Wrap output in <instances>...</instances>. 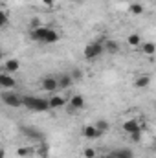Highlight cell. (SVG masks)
<instances>
[{
    "mask_svg": "<svg viewBox=\"0 0 156 158\" xmlns=\"http://www.w3.org/2000/svg\"><path fill=\"white\" fill-rule=\"evenodd\" d=\"M22 103H24V107H28L30 110H37V112H42V110H51L50 101H48V99H44V98L26 96V98H22Z\"/></svg>",
    "mask_w": 156,
    "mask_h": 158,
    "instance_id": "1",
    "label": "cell"
},
{
    "mask_svg": "<svg viewBox=\"0 0 156 158\" xmlns=\"http://www.w3.org/2000/svg\"><path fill=\"white\" fill-rule=\"evenodd\" d=\"M105 37L99 40H96V42H90L86 48H84V59H88V61H94V59H97L99 55H103V52H105V46H103V42H105Z\"/></svg>",
    "mask_w": 156,
    "mask_h": 158,
    "instance_id": "2",
    "label": "cell"
},
{
    "mask_svg": "<svg viewBox=\"0 0 156 158\" xmlns=\"http://www.w3.org/2000/svg\"><path fill=\"white\" fill-rule=\"evenodd\" d=\"M2 101H4V105H7L11 109H18V107L24 105L22 98L17 96V94H13V92H9V90H2Z\"/></svg>",
    "mask_w": 156,
    "mask_h": 158,
    "instance_id": "3",
    "label": "cell"
},
{
    "mask_svg": "<svg viewBox=\"0 0 156 158\" xmlns=\"http://www.w3.org/2000/svg\"><path fill=\"white\" fill-rule=\"evenodd\" d=\"M40 88L44 92H57L59 90V81H57V77L46 76V77L40 79Z\"/></svg>",
    "mask_w": 156,
    "mask_h": 158,
    "instance_id": "4",
    "label": "cell"
},
{
    "mask_svg": "<svg viewBox=\"0 0 156 158\" xmlns=\"http://www.w3.org/2000/svg\"><path fill=\"white\" fill-rule=\"evenodd\" d=\"M48 33H50V28H46V26H40V28H35V30H31V31H30V37H31L33 40L44 42Z\"/></svg>",
    "mask_w": 156,
    "mask_h": 158,
    "instance_id": "5",
    "label": "cell"
},
{
    "mask_svg": "<svg viewBox=\"0 0 156 158\" xmlns=\"http://www.w3.org/2000/svg\"><path fill=\"white\" fill-rule=\"evenodd\" d=\"M83 136L88 138V140H97L101 136V132H99V129L96 125H84L83 127Z\"/></svg>",
    "mask_w": 156,
    "mask_h": 158,
    "instance_id": "6",
    "label": "cell"
},
{
    "mask_svg": "<svg viewBox=\"0 0 156 158\" xmlns=\"http://www.w3.org/2000/svg\"><path fill=\"white\" fill-rule=\"evenodd\" d=\"M123 131L125 132H129V134H132V132H136V131H142V125H140V121L138 119H127V121H123Z\"/></svg>",
    "mask_w": 156,
    "mask_h": 158,
    "instance_id": "7",
    "label": "cell"
},
{
    "mask_svg": "<svg viewBox=\"0 0 156 158\" xmlns=\"http://www.w3.org/2000/svg\"><path fill=\"white\" fill-rule=\"evenodd\" d=\"M84 107V98L83 96H79V94H74L72 98H70V112H74V110H81Z\"/></svg>",
    "mask_w": 156,
    "mask_h": 158,
    "instance_id": "8",
    "label": "cell"
},
{
    "mask_svg": "<svg viewBox=\"0 0 156 158\" xmlns=\"http://www.w3.org/2000/svg\"><path fill=\"white\" fill-rule=\"evenodd\" d=\"M0 86L4 90H11V88H15V79L11 77L7 72H2L0 74Z\"/></svg>",
    "mask_w": 156,
    "mask_h": 158,
    "instance_id": "9",
    "label": "cell"
},
{
    "mask_svg": "<svg viewBox=\"0 0 156 158\" xmlns=\"http://www.w3.org/2000/svg\"><path fill=\"white\" fill-rule=\"evenodd\" d=\"M48 101H50V107H51V109H63L64 103H66V99H64L61 94H51Z\"/></svg>",
    "mask_w": 156,
    "mask_h": 158,
    "instance_id": "10",
    "label": "cell"
},
{
    "mask_svg": "<svg viewBox=\"0 0 156 158\" xmlns=\"http://www.w3.org/2000/svg\"><path fill=\"white\" fill-rule=\"evenodd\" d=\"M149 85H151V76L149 74H142V76H138L134 79V86L136 88H147Z\"/></svg>",
    "mask_w": 156,
    "mask_h": 158,
    "instance_id": "11",
    "label": "cell"
},
{
    "mask_svg": "<svg viewBox=\"0 0 156 158\" xmlns=\"http://www.w3.org/2000/svg\"><path fill=\"white\" fill-rule=\"evenodd\" d=\"M2 68H4V72L11 74V72H17V70L20 68V63H18V59H7Z\"/></svg>",
    "mask_w": 156,
    "mask_h": 158,
    "instance_id": "12",
    "label": "cell"
},
{
    "mask_svg": "<svg viewBox=\"0 0 156 158\" xmlns=\"http://www.w3.org/2000/svg\"><path fill=\"white\" fill-rule=\"evenodd\" d=\"M57 81H59V88H70L72 83H74V79H72L70 74H63V76H59Z\"/></svg>",
    "mask_w": 156,
    "mask_h": 158,
    "instance_id": "13",
    "label": "cell"
},
{
    "mask_svg": "<svg viewBox=\"0 0 156 158\" xmlns=\"http://www.w3.org/2000/svg\"><path fill=\"white\" fill-rule=\"evenodd\" d=\"M114 158H134V153L130 149H116L110 153Z\"/></svg>",
    "mask_w": 156,
    "mask_h": 158,
    "instance_id": "14",
    "label": "cell"
},
{
    "mask_svg": "<svg viewBox=\"0 0 156 158\" xmlns=\"http://www.w3.org/2000/svg\"><path fill=\"white\" fill-rule=\"evenodd\" d=\"M103 46H105V52H109V53H117L119 52V44H117L116 40H105L103 42Z\"/></svg>",
    "mask_w": 156,
    "mask_h": 158,
    "instance_id": "15",
    "label": "cell"
},
{
    "mask_svg": "<svg viewBox=\"0 0 156 158\" xmlns=\"http://www.w3.org/2000/svg\"><path fill=\"white\" fill-rule=\"evenodd\" d=\"M140 48H142V52H143L145 55H154L156 53V44L151 42V40H149V42H143Z\"/></svg>",
    "mask_w": 156,
    "mask_h": 158,
    "instance_id": "16",
    "label": "cell"
},
{
    "mask_svg": "<svg viewBox=\"0 0 156 158\" xmlns=\"http://www.w3.org/2000/svg\"><path fill=\"white\" fill-rule=\"evenodd\" d=\"M35 151H37L35 147H18V149H17V155L22 156V158H28V156H33Z\"/></svg>",
    "mask_w": 156,
    "mask_h": 158,
    "instance_id": "17",
    "label": "cell"
},
{
    "mask_svg": "<svg viewBox=\"0 0 156 158\" xmlns=\"http://www.w3.org/2000/svg\"><path fill=\"white\" fill-rule=\"evenodd\" d=\"M37 156L39 158H48L50 156V147H48L46 143H40L39 147H37Z\"/></svg>",
    "mask_w": 156,
    "mask_h": 158,
    "instance_id": "18",
    "label": "cell"
},
{
    "mask_svg": "<svg viewBox=\"0 0 156 158\" xmlns=\"http://www.w3.org/2000/svg\"><path fill=\"white\" fill-rule=\"evenodd\" d=\"M129 11H130L132 15H142V13H143V6H142L140 2H132L130 7H129Z\"/></svg>",
    "mask_w": 156,
    "mask_h": 158,
    "instance_id": "19",
    "label": "cell"
},
{
    "mask_svg": "<svg viewBox=\"0 0 156 158\" xmlns=\"http://www.w3.org/2000/svg\"><path fill=\"white\" fill-rule=\"evenodd\" d=\"M94 125L99 129V132H101V134H103V132H107V131L110 129V125H109V121H107V119H97Z\"/></svg>",
    "mask_w": 156,
    "mask_h": 158,
    "instance_id": "20",
    "label": "cell"
},
{
    "mask_svg": "<svg viewBox=\"0 0 156 158\" xmlns=\"http://www.w3.org/2000/svg\"><path fill=\"white\" fill-rule=\"evenodd\" d=\"M57 40H59V33L50 28V33L46 35V40H44V42H46V44H53V42H57Z\"/></svg>",
    "mask_w": 156,
    "mask_h": 158,
    "instance_id": "21",
    "label": "cell"
},
{
    "mask_svg": "<svg viewBox=\"0 0 156 158\" xmlns=\"http://www.w3.org/2000/svg\"><path fill=\"white\" fill-rule=\"evenodd\" d=\"M127 42L130 44V46H142V37L138 35V33H132V35H129V39H127Z\"/></svg>",
    "mask_w": 156,
    "mask_h": 158,
    "instance_id": "22",
    "label": "cell"
},
{
    "mask_svg": "<svg viewBox=\"0 0 156 158\" xmlns=\"http://www.w3.org/2000/svg\"><path fill=\"white\" fill-rule=\"evenodd\" d=\"M70 76H72L74 81H79V79H83V70H81V68H74V70L70 72Z\"/></svg>",
    "mask_w": 156,
    "mask_h": 158,
    "instance_id": "23",
    "label": "cell"
},
{
    "mask_svg": "<svg viewBox=\"0 0 156 158\" xmlns=\"http://www.w3.org/2000/svg\"><path fill=\"white\" fill-rule=\"evenodd\" d=\"M24 132H28V134H30V136H33L35 140H42V134H40V132H37L35 129H24Z\"/></svg>",
    "mask_w": 156,
    "mask_h": 158,
    "instance_id": "24",
    "label": "cell"
},
{
    "mask_svg": "<svg viewBox=\"0 0 156 158\" xmlns=\"http://www.w3.org/2000/svg\"><path fill=\"white\" fill-rule=\"evenodd\" d=\"M83 156H84V158H96V149H92V147H88V149H84V153H83Z\"/></svg>",
    "mask_w": 156,
    "mask_h": 158,
    "instance_id": "25",
    "label": "cell"
},
{
    "mask_svg": "<svg viewBox=\"0 0 156 158\" xmlns=\"http://www.w3.org/2000/svg\"><path fill=\"white\" fill-rule=\"evenodd\" d=\"M130 140L138 143V142L142 140V131H136V132H132V134H130Z\"/></svg>",
    "mask_w": 156,
    "mask_h": 158,
    "instance_id": "26",
    "label": "cell"
},
{
    "mask_svg": "<svg viewBox=\"0 0 156 158\" xmlns=\"http://www.w3.org/2000/svg\"><path fill=\"white\" fill-rule=\"evenodd\" d=\"M7 22H9V20H7V13H6V11H2V28H6V26H7Z\"/></svg>",
    "mask_w": 156,
    "mask_h": 158,
    "instance_id": "27",
    "label": "cell"
},
{
    "mask_svg": "<svg viewBox=\"0 0 156 158\" xmlns=\"http://www.w3.org/2000/svg\"><path fill=\"white\" fill-rule=\"evenodd\" d=\"M35 28H40L39 19H33V20H31V30H35Z\"/></svg>",
    "mask_w": 156,
    "mask_h": 158,
    "instance_id": "28",
    "label": "cell"
},
{
    "mask_svg": "<svg viewBox=\"0 0 156 158\" xmlns=\"http://www.w3.org/2000/svg\"><path fill=\"white\" fill-rule=\"evenodd\" d=\"M53 2H55V0H42V4H44V6H50V7L53 6Z\"/></svg>",
    "mask_w": 156,
    "mask_h": 158,
    "instance_id": "29",
    "label": "cell"
},
{
    "mask_svg": "<svg viewBox=\"0 0 156 158\" xmlns=\"http://www.w3.org/2000/svg\"><path fill=\"white\" fill-rule=\"evenodd\" d=\"M96 158H114L112 155H105V156H96Z\"/></svg>",
    "mask_w": 156,
    "mask_h": 158,
    "instance_id": "30",
    "label": "cell"
}]
</instances>
